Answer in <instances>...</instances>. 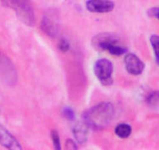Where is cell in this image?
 <instances>
[{
  "label": "cell",
  "instance_id": "cell-13",
  "mask_svg": "<svg viewBox=\"0 0 159 150\" xmlns=\"http://www.w3.org/2000/svg\"><path fill=\"white\" fill-rule=\"evenodd\" d=\"M51 138H52L53 144H54V147H55V149H61V140H60V136H59L58 132L55 131V130H53L51 132Z\"/></svg>",
  "mask_w": 159,
  "mask_h": 150
},
{
  "label": "cell",
  "instance_id": "cell-15",
  "mask_svg": "<svg viewBox=\"0 0 159 150\" xmlns=\"http://www.w3.org/2000/svg\"><path fill=\"white\" fill-rule=\"evenodd\" d=\"M58 47H59L60 50H61L62 52L68 51L70 49V43L66 39H61V40L59 41Z\"/></svg>",
  "mask_w": 159,
  "mask_h": 150
},
{
  "label": "cell",
  "instance_id": "cell-11",
  "mask_svg": "<svg viewBox=\"0 0 159 150\" xmlns=\"http://www.w3.org/2000/svg\"><path fill=\"white\" fill-rule=\"evenodd\" d=\"M150 42H151L152 46L153 49L156 61L159 65V36L157 35H152L150 38Z\"/></svg>",
  "mask_w": 159,
  "mask_h": 150
},
{
  "label": "cell",
  "instance_id": "cell-6",
  "mask_svg": "<svg viewBox=\"0 0 159 150\" xmlns=\"http://www.w3.org/2000/svg\"><path fill=\"white\" fill-rule=\"evenodd\" d=\"M124 62H125L126 71L134 76H137L143 73L144 67H145L144 63L139 59V57H137V55L132 53H129L125 56Z\"/></svg>",
  "mask_w": 159,
  "mask_h": 150
},
{
  "label": "cell",
  "instance_id": "cell-10",
  "mask_svg": "<svg viewBox=\"0 0 159 150\" xmlns=\"http://www.w3.org/2000/svg\"><path fill=\"white\" fill-rule=\"evenodd\" d=\"M115 133L119 138H126L132 134V128L129 124L121 123L116 127Z\"/></svg>",
  "mask_w": 159,
  "mask_h": 150
},
{
  "label": "cell",
  "instance_id": "cell-12",
  "mask_svg": "<svg viewBox=\"0 0 159 150\" xmlns=\"http://www.w3.org/2000/svg\"><path fill=\"white\" fill-rule=\"evenodd\" d=\"M148 106L151 107H157L159 106V91H152L149 94L147 98Z\"/></svg>",
  "mask_w": 159,
  "mask_h": 150
},
{
  "label": "cell",
  "instance_id": "cell-5",
  "mask_svg": "<svg viewBox=\"0 0 159 150\" xmlns=\"http://www.w3.org/2000/svg\"><path fill=\"white\" fill-rule=\"evenodd\" d=\"M41 29L47 35L55 38L57 36L60 30L59 19L55 13H49L43 18L41 23Z\"/></svg>",
  "mask_w": 159,
  "mask_h": 150
},
{
  "label": "cell",
  "instance_id": "cell-16",
  "mask_svg": "<svg viewBox=\"0 0 159 150\" xmlns=\"http://www.w3.org/2000/svg\"><path fill=\"white\" fill-rule=\"evenodd\" d=\"M66 148L67 149H77V146L73 140L68 139L66 141Z\"/></svg>",
  "mask_w": 159,
  "mask_h": 150
},
{
  "label": "cell",
  "instance_id": "cell-2",
  "mask_svg": "<svg viewBox=\"0 0 159 150\" xmlns=\"http://www.w3.org/2000/svg\"><path fill=\"white\" fill-rule=\"evenodd\" d=\"M91 44L99 51L107 50L113 55H121L127 51L126 47L121 44L117 36L111 33L99 34L92 39Z\"/></svg>",
  "mask_w": 159,
  "mask_h": 150
},
{
  "label": "cell",
  "instance_id": "cell-9",
  "mask_svg": "<svg viewBox=\"0 0 159 150\" xmlns=\"http://www.w3.org/2000/svg\"><path fill=\"white\" fill-rule=\"evenodd\" d=\"M87 125L85 123H78L73 127V134L77 142L80 143H84L87 140Z\"/></svg>",
  "mask_w": 159,
  "mask_h": 150
},
{
  "label": "cell",
  "instance_id": "cell-4",
  "mask_svg": "<svg viewBox=\"0 0 159 150\" xmlns=\"http://www.w3.org/2000/svg\"><path fill=\"white\" fill-rule=\"evenodd\" d=\"M94 72L97 79L104 86L112 84L113 66L112 63L107 59H100L96 62L94 66Z\"/></svg>",
  "mask_w": 159,
  "mask_h": 150
},
{
  "label": "cell",
  "instance_id": "cell-17",
  "mask_svg": "<svg viewBox=\"0 0 159 150\" xmlns=\"http://www.w3.org/2000/svg\"><path fill=\"white\" fill-rule=\"evenodd\" d=\"M149 14L152 17H156L157 19L159 20V8H155L151 9L150 11L148 12Z\"/></svg>",
  "mask_w": 159,
  "mask_h": 150
},
{
  "label": "cell",
  "instance_id": "cell-7",
  "mask_svg": "<svg viewBox=\"0 0 159 150\" xmlns=\"http://www.w3.org/2000/svg\"><path fill=\"white\" fill-rule=\"evenodd\" d=\"M115 3L109 0H87L86 8L89 11L93 13H109L112 11Z\"/></svg>",
  "mask_w": 159,
  "mask_h": 150
},
{
  "label": "cell",
  "instance_id": "cell-8",
  "mask_svg": "<svg viewBox=\"0 0 159 150\" xmlns=\"http://www.w3.org/2000/svg\"><path fill=\"white\" fill-rule=\"evenodd\" d=\"M0 144L8 149H22L21 145L17 139L2 125H0Z\"/></svg>",
  "mask_w": 159,
  "mask_h": 150
},
{
  "label": "cell",
  "instance_id": "cell-1",
  "mask_svg": "<svg viewBox=\"0 0 159 150\" xmlns=\"http://www.w3.org/2000/svg\"><path fill=\"white\" fill-rule=\"evenodd\" d=\"M114 107L110 102H102L91 107L83 114L84 123L89 128L100 130L110 124L114 116Z\"/></svg>",
  "mask_w": 159,
  "mask_h": 150
},
{
  "label": "cell",
  "instance_id": "cell-3",
  "mask_svg": "<svg viewBox=\"0 0 159 150\" xmlns=\"http://www.w3.org/2000/svg\"><path fill=\"white\" fill-rule=\"evenodd\" d=\"M3 3L16 12L17 16L28 26L34 24V13L29 0H2Z\"/></svg>",
  "mask_w": 159,
  "mask_h": 150
},
{
  "label": "cell",
  "instance_id": "cell-14",
  "mask_svg": "<svg viewBox=\"0 0 159 150\" xmlns=\"http://www.w3.org/2000/svg\"><path fill=\"white\" fill-rule=\"evenodd\" d=\"M63 115L64 117H66V119L69 121H73L75 119L74 111H73L70 107H69V106H66V107L64 108Z\"/></svg>",
  "mask_w": 159,
  "mask_h": 150
}]
</instances>
